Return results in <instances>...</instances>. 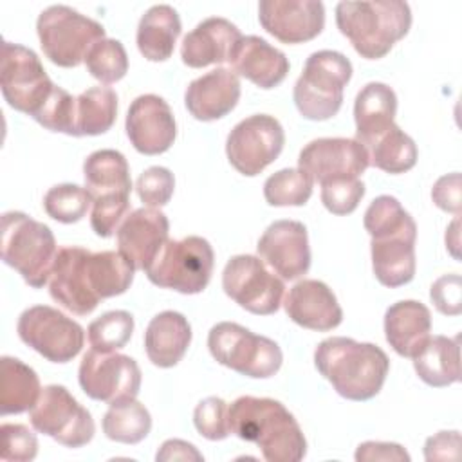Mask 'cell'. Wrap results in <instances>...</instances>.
<instances>
[{
  "mask_svg": "<svg viewBox=\"0 0 462 462\" xmlns=\"http://www.w3.org/2000/svg\"><path fill=\"white\" fill-rule=\"evenodd\" d=\"M117 117V94L110 87H90L76 97V137L101 135Z\"/></svg>",
  "mask_w": 462,
  "mask_h": 462,
  "instance_id": "836d02e7",
  "label": "cell"
},
{
  "mask_svg": "<svg viewBox=\"0 0 462 462\" xmlns=\"http://www.w3.org/2000/svg\"><path fill=\"white\" fill-rule=\"evenodd\" d=\"M85 188L94 199L112 193L130 195L132 179L125 155L112 148L92 152L83 162Z\"/></svg>",
  "mask_w": 462,
  "mask_h": 462,
  "instance_id": "1f68e13d",
  "label": "cell"
},
{
  "mask_svg": "<svg viewBox=\"0 0 462 462\" xmlns=\"http://www.w3.org/2000/svg\"><path fill=\"white\" fill-rule=\"evenodd\" d=\"M36 32L43 54L65 69L81 65L92 45L106 38L99 22L63 4L49 5L40 13Z\"/></svg>",
  "mask_w": 462,
  "mask_h": 462,
  "instance_id": "8992f818",
  "label": "cell"
},
{
  "mask_svg": "<svg viewBox=\"0 0 462 462\" xmlns=\"http://www.w3.org/2000/svg\"><path fill=\"white\" fill-rule=\"evenodd\" d=\"M316 370L348 401L375 397L390 372V359L374 343H361L345 336L323 339L314 350Z\"/></svg>",
  "mask_w": 462,
  "mask_h": 462,
  "instance_id": "7a4b0ae2",
  "label": "cell"
},
{
  "mask_svg": "<svg viewBox=\"0 0 462 462\" xmlns=\"http://www.w3.org/2000/svg\"><path fill=\"white\" fill-rule=\"evenodd\" d=\"M431 332L430 309L415 300H401L384 312V337L401 357H413Z\"/></svg>",
  "mask_w": 462,
  "mask_h": 462,
  "instance_id": "d4e9b609",
  "label": "cell"
},
{
  "mask_svg": "<svg viewBox=\"0 0 462 462\" xmlns=\"http://www.w3.org/2000/svg\"><path fill=\"white\" fill-rule=\"evenodd\" d=\"M446 247H449L451 254L458 260V217H455L451 226L446 229Z\"/></svg>",
  "mask_w": 462,
  "mask_h": 462,
  "instance_id": "db71d44e",
  "label": "cell"
},
{
  "mask_svg": "<svg viewBox=\"0 0 462 462\" xmlns=\"http://www.w3.org/2000/svg\"><path fill=\"white\" fill-rule=\"evenodd\" d=\"M365 197V184L359 177L336 179L321 184V202L332 215H350Z\"/></svg>",
  "mask_w": 462,
  "mask_h": 462,
  "instance_id": "f6af8a7d",
  "label": "cell"
},
{
  "mask_svg": "<svg viewBox=\"0 0 462 462\" xmlns=\"http://www.w3.org/2000/svg\"><path fill=\"white\" fill-rule=\"evenodd\" d=\"M415 236L372 238V269L377 282L395 289L410 283L415 276Z\"/></svg>",
  "mask_w": 462,
  "mask_h": 462,
  "instance_id": "83f0119b",
  "label": "cell"
},
{
  "mask_svg": "<svg viewBox=\"0 0 462 462\" xmlns=\"http://www.w3.org/2000/svg\"><path fill=\"white\" fill-rule=\"evenodd\" d=\"M168 235L170 222L159 208H137L123 218L116 231L117 251L135 271L146 273L162 245L170 240Z\"/></svg>",
  "mask_w": 462,
  "mask_h": 462,
  "instance_id": "d6986e66",
  "label": "cell"
},
{
  "mask_svg": "<svg viewBox=\"0 0 462 462\" xmlns=\"http://www.w3.org/2000/svg\"><path fill=\"white\" fill-rule=\"evenodd\" d=\"M366 152L368 161L374 168H379L392 175L411 170L419 157L415 141L397 125H392L383 135H379L370 146H366Z\"/></svg>",
  "mask_w": 462,
  "mask_h": 462,
  "instance_id": "d590c367",
  "label": "cell"
},
{
  "mask_svg": "<svg viewBox=\"0 0 462 462\" xmlns=\"http://www.w3.org/2000/svg\"><path fill=\"white\" fill-rule=\"evenodd\" d=\"M85 67L94 79L103 85H112L128 72V54L119 40L103 38L88 51Z\"/></svg>",
  "mask_w": 462,
  "mask_h": 462,
  "instance_id": "ab89813d",
  "label": "cell"
},
{
  "mask_svg": "<svg viewBox=\"0 0 462 462\" xmlns=\"http://www.w3.org/2000/svg\"><path fill=\"white\" fill-rule=\"evenodd\" d=\"M435 309L444 316H458L462 312V278L457 273L437 278L430 289Z\"/></svg>",
  "mask_w": 462,
  "mask_h": 462,
  "instance_id": "c3c4849f",
  "label": "cell"
},
{
  "mask_svg": "<svg viewBox=\"0 0 462 462\" xmlns=\"http://www.w3.org/2000/svg\"><path fill=\"white\" fill-rule=\"evenodd\" d=\"M54 87L32 49L13 42L2 43L0 90L11 108L32 117Z\"/></svg>",
  "mask_w": 462,
  "mask_h": 462,
  "instance_id": "8fae6325",
  "label": "cell"
},
{
  "mask_svg": "<svg viewBox=\"0 0 462 462\" xmlns=\"http://www.w3.org/2000/svg\"><path fill=\"white\" fill-rule=\"evenodd\" d=\"M134 332V316L126 310H108L96 318L88 328V343L97 352H116L123 348Z\"/></svg>",
  "mask_w": 462,
  "mask_h": 462,
  "instance_id": "60d3db41",
  "label": "cell"
},
{
  "mask_svg": "<svg viewBox=\"0 0 462 462\" xmlns=\"http://www.w3.org/2000/svg\"><path fill=\"white\" fill-rule=\"evenodd\" d=\"M31 426L65 448H81L96 433L90 411L61 384L42 388L38 402L29 411Z\"/></svg>",
  "mask_w": 462,
  "mask_h": 462,
  "instance_id": "30bf717a",
  "label": "cell"
},
{
  "mask_svg": "<svg viewBox=\"0 0 462 462\" xmlns=\"http://www.w3.org/2000/svg\"><path fill=\"white\" fill-rule=\"evenodd\" d=\"M460 173L453 171L448 175H442L437 179V182L431 188V200L433 204L446 211L453 213L455 217L460 215L462 209V197H460Z\"/></svg>",
  "mask_w": 462,
  "mask_h": 462,
  "instance_id": "681fc988",
  "label": "cell"
},
{
  "mask_svg": "<svg viewBox=\"0 0 462 462\" xmlns=\"http://www.w3.org/2000/svg\"><path fill=\"white\" fill-rule=\"evenodd\" d=\"M191 343V325L177 310H162L153 316L144 332L148 359L159 368L175 366Z\"/></svg>",
  "mask_w": 462,
  "mask_h": 462,
  "instance_id": "484cf974",
  "label": "cell"
},
{
  "mask_svg": "<svg viewBox=\"0 0 462 462\" xmlns=\"http://www.w3.org/2000/svg\"><path fill=\"white\" fill-rule=\"evenodd\" d=\"M312 179L300 168H283L267 177L263 197L269 206H305L312 195Z\"/></svg>",
  "mask_w": 462,
  "mask_h": 462,
  "instance_id": "74e56055",
  "label": "cell"
},
{
  "mask_svg": "<svg viewBox=\"0 0 462 462\" xmlns=\"http://www.w3.org/2000/svg\"><path fill=\"white\" fill-rule=\"evenodd\" d=\"M130 213V195L112 193L94 199L90 211V227L101 238H110L123 218Z\"/></svg>",
  "mask_w": 462,
  "mask_h": 462,
  "instance_id": "7bdbcfd3",
  "label": "cell"
},
{
  "mask_svg": "<svg viewBox=\"0 0 462 462\" xmlns=\"http://www.w3.org/2000/svg\"><path fill=\"white\" fill-rule=\"evenodd\" d=\"M157 462H171V460H195V462H202L204 457L202 453H199V449L180 439H168L162 442L161 449L155 455Z\"/></svg>",
  "mask_w": 462,
  "mask_h": 462,
  "instance_id": "f5cc1de1",
  "label": "cell"
},
{
  "mask_svg": "<svg viewBox=\"0 0 462 462\" xmlns=\"http://www.w3.org/2000/svg\"><path fill=\"white\" fill-rule=\"evenodd\" d=\"M2 451L0 458L5 462H29L38 453V439L25 424L5 422L0 426Z\"/></svg>",
  "mask_w": 462,
  "mask_h": 462,
  "instance_id": "7dc6e473",
  "label": "cell"
},
{
  "mask_svg": "<svg viewBox=\"0 0 462 462\" xmlns=\"http://www.w3.org/2000/svg\"><path fill=\"white\" fill-rule=\"evenodd\" d=\"M240 40L242 32L233 22L222 16H209L184 36L180 58L191 69L229 63Z\"/></svg>",
  "mask_w": 462,
  "mask_h": 462,
  "instance_id": "603a6c76",
  "label": "cell"
},
{
  "mask_svg": "<svg viewBox=\"0 0 462 462\" xmlns=\"http://www.w3.org/2000/svg\"><path fill=\"white\" fill-rule=\"evenodd\" d=\"M356 460L357 462H377V460H384V462H408L410 455L408 451L395 442H383V440H366L361 442L356 449Z\"/></svg>",
  "mask_w": 462,
  "mask_h": 462,
  "instance_id": "f907efd6",
  "label": "cell"
},
{
  "mask_svg": "<svg viewBox=\"0 0 462 462\" xmlns=\"http://www.w3.org/2000/svg\"><path fill=\"white\" fill-rule=\"evenodd\" d=\"M283 144L282 123L274 116L254 114L236 123L227 134L226 155L238 173L254 177L278 159Z\"/></svg>",
  "mask_w": 462,
  "mask_h": 462,
  "instance_id": "7c38bea8",
  "label": "cell"
},
{
  "mask_svg": "<svg viewBox=\"0 0 462 462\" xmlns=\"http://www.w3.org/2000/svg\"><path fill=\"white\" fill-rule=\"evenodd\" d=\"M240 99V78L233 69L218 67L195 78L186 92L184 105L197 121H217L227 116Z\"/></svg>",
  "mask_w": 462,
  "mask_h": 462,
  "instance_id": "7402d4cb",
  "label": "cell"
},
{
  "mask_svg": "<svg viewBox=\"0 0 462 462\" xmlns=\"http://www.w3.org/2000/svg\"><path fill=\"white\" fill-rule=\"evenodd\" d=\"M363 226L372 238L395 235L417 238L415 220L392 195H379L370 202L363 217Z\"/></svg>",
  "mask_w": 462,
  "mask_h": 462,
  "instance_id": "8d00e7d4",
  "label": "cell"
},
{
  "mask_svg": "<svg viewBox=\"0 0 462 462\" xmlns=\"http://www.w3.org/2000/svg\"><path fill=\"white\" fill-rule=\"evenodd\" d=\"M58 254L51 227L22 211L2 215V260L13 267L27 285L42 289L49 283Z\"/></svg>",
  "mask_w": 462,
  "mask_h": 462,
  "instance_id": "277c9868",
  "label": "cell"
},
{
  "mask_svg": "<svg viewBox=\"0 0 462 462\" xmlns=\"http://www.w3.org/2000/svg\"><path fill=\"white\" fill-rule=\"evenodd\" d=\"M135 189L141 202L148 208H162L173 197L175 177L164 166H150L139 175Z\"/></svg>",
  "mask_w": 462,
  "mask_h": 462,
  "instance_id": "bcb514c9",
  "label": "cell"
},
{
  "mask_svg": "<svg viewBox=\"0 0 462 462\" xmlns=\"http://www.w3.org/2000/svg\"><path fill=\"white\" fill-rule=\"evenodd\" d=\"M179 13L168 4L152 5L137 25V49L148 61H166L180 34Z\"/></svg>",
  "mask_w": 462,
  "mask_h": 462,
  "instance_id": "f546056e",
  "label": "cell"
},
{
  "mask_svg": "<svg viewBox=\"0 0 462 462\" xmlns=\"http://www.w3.org/2000/svg\"><path fill=\"white\" fill-rule=\"evenodd\" d=\"M94 202L92 193L78 184H56L43 197L45 213L61 224L79 222Z\"/></svg>",
  "mask_w": 462,
  "mask_h": 462,
  "instance_id": "f35d334b",
  "label": "cell"
},
{
  "mask_svg": "<svg viewBox=\"0 0 462 462\" xmlns=\"http://www.w3.org/2000/svg\"><path fill=\"white\" fill-rule=\"evenodd\" d=\"M370 166L368 152L357 139L319 137L305 144L298 157V168L312 182H330L336 179H354Z\"/></svg>",
  "mask_w": 462,
  "mask_h": 462,
  "instance_id": "9a60e30c",
  "label": "cell"
},
{
  "mask_svg": "<svg viewBox=\"0 0 462 462\" xmlns=\"http://www.w3.org/2000/svg\"><path fill=\"white\" fill-rule=\"evenodd\" d=\"M88 249L79 245L60 247L49 278L51 298L78 316L90 314L101 301L88 283Z\"/></svg>",
  "mask_w": 462,
  "mask_h": 462,
  "instance_id": "ffe728a7",
  "label": "cell"
},
{
  "mask_svg": "<svg viewBox=\"0 0 462 462\" xmlns=\"http://www.w3.org/2000/svg\"><path fill=\"white\" fill-rule=\"evenodd\" d=\"M213 265L211 244L202 236L189 235L180 240H168L146 269V276L157 287L180 294H199L208 287Z\"/></svg>",
  "mask_w": 462,
  "mask_h": 462,
  "instance_id": "ba28073f",
  "label": "cell"
},
{
  "mask_svg": "<svg viewBox=\"0 0 462 462\" xmlns=\"http://www.w3.org/2000/svg\"><path fill=\"white\" fill-rule=\"evenodd\" d=\"M350 78L352 63L345 54L328 49L312 52L292 90L298 112L309 121L334 117L343 105V88Z\"/></svg>",
  "mask_w": 462,
  "mask_h": 462,
  "instance_id": "5b68a950",
  "label": "cell"
},
{
  "mask_svg": "<svg viewBox=\"0 0 462 462\" xmlns=\"http://www.w3.org/2000/svg\"><path fill=\"white\" fill-rule=\"evenodd\" d=\"M78 381L90 399L114 404L137 397L141 368L130 356L90 348L79 363Z\"/></svg>",
  "mask_w": 462,
  "mask_h": 462,
  "instance_id": "5bb4252c",
  "label": "cell"
},
{
  "mask_svg": "<svg viewBox=\"0 0 462 462\" xmlns=\"http://www.w3.org/2000/svg\"><path fill=\"white\" fill-rule=\"evenodd\" d=\"M397 96L395 90L381 81L366 83L356 96L354 121L356 139L366 148L392 125H395Z\"/></svg>",
  "mask_w": 462,
  "mask_h": 462,
  "instance_id": "4316f807",
  "label": "cell"
},
{
  "mask_svg": "<svg viewBox=\"0 0 462 462\" xmlns=\"http://www.w3.org/2000/svg\"><path fill=\"white\" fill-rule=\"evenodd\" d=\"M134 265L119 251H90L87 256L88 283L99 300L126 292L134 282Z\"/></svg>",
  "mask_w": 462,
  "mask_h": 462,
  "instance_id": "d6a6232c",
  "label": "cell"
},
{
  "mask_svg": "<svg viewBox=\"0 0 462 462\" xmlns=\"http://www.w3.org/2000/svg\"><path fill=\"white\" fill-rule=\"evenodd\" d=\"M256 251L282 280H298L309 273V235L307 227L298 220L273 222L260 236Z\"/></svg>",
  "mask_w": 462,
  "mask_h": 462,
  "instance_id": "e0dca14e",
  "label": "cell"
},
{
  "mask_svg": "<svg viewBox=\"0 0 462 462\" xmlns=\"http://www.w3.org/2000/svg\"><path fill=\"white\" fill-rule=\"evenodd\" d=\"M227 402L217 395L202 399L193 410L195 430L208 440H224L229 437Z\"/></svg>",
  "mask_w": 462,
  "mask_h": 462,
  "instance_id": "ee69618b",
  "label": "cell"
},
{
  "mask_svg": "<svg viewBox=\"0 0 462 462\" xmlns=\"http://www.w3.org/2000/svg\"><path fill=\"white\" fill-rule=\"evenodd\" d=\"M222 289L247 312L269 316L280 309L285 285L265 267L260 256L235 254L222 271Z\"/></svg>",
  "mask_w": 462,
  "mask_h": 462,
  "instance_id": "4fadbf2b",
  "label": "cell"
},
{
  "mask_svg": "<svg viewBox=\"0 0 462 462\" xmlns=\"http://www.w3.org/2000/svg\"><path fill=\"white\" fill-rule=\"evenodd\" d=\"M260 25L282 43H303L325 27V5L319 0H260Z\"/></svg>",
  "mask_w": 462,
  "mask_h": 462,
  "instance_id": "ac0fdd59",
  "label": "cell"
},
{
  "mask_svg": "<svg viewBox=\"0 0 462 462\" xmlns=\"http://www.w3.org/2000/svg\"><path fill=\"white\" fill-rule=\"evenodd\" d=\"M208 348L217 363L253 379L273 377L283 363L276 341L233 321H220L211 327Z\"/></svg>",
  "mask_w": 462,
  "mask_h": 462,
  "instance_id": "52a82bcc",
  "label": "cell"
},
{
  "mask_svg": "<svg viewBox=\"0 0 462 462\" xmlns=\"http://www.w3.org/2000/svg\"><path fill=\"white\" fill-rule=\"evenodd\" d=\"M229 63L238 76L263 90L278 87L287 78L291 67L289 58L280 49L254 34L242 36Z\"/></svg>",
  "mask_w": 462,
  "mask_h": 462,
  "instance_id": "cb8c5ba5",
  "label": "cell"
},
{
  "mask_svg": "<svg viewBox=\"0 0 462 462\" xmlns=\"http://www.w3.org/2000/svg\"><path fill=\"white\" fill-rule=\"evenodd\" d=\"M40 393V379L29 365L11 356L0 359V415L31 411Z\"/></svg>",
  "mask_w": 462,
  "mask_h": 462,
  "instance_id": "4dcf8cb0",
  "label": "cell"
},
{
  "mask_svg": "<svg viewBox=\"0 0 462 462\" xmlns=\"http://www.w3.org/2000/svg\"><path fill=\"white\" fill-rule=\"evenodd\" d=\"M411 359L419 379L428 386L444 388L460 381L458 336H430Z\"/></svg>",
  "mask_w": 462,
  "mask_h": 462,
  "instance_id": "f1b7e54d",
  "label": "cell"
},
{
  "mask_svg": "<svg viewBox=\"0 0 462 462\" xmlns=\"http://www.w3.org/2000/svg\"><path fill=\"white\" fill-rule=\"evenodd\" d=\"M18 337L51 363H69L83 348L85 330L72 318L49 305L25 309L16 323Z\"/></svg>",
  "mask_w": 462,
  "mask_h": 462,
  "instance_id": "9c48e42d",
  "label": "cell"
},
{
  "mask_svg": "<svg viewBox=\"0 0 462 462\" xmlns=\"http://www.w3.org/2000/svg\"><path fill=\"white\" fill-rule=\"evenodd\" d=\"M32 119L51 132L76 137V97L56 85Z\"/></svg>",
  "mask_w": 462,
  "mask_h": 462,
  "instance_id": "b9f144b4",
  "label": "cell"
},
{
  "mask_svg": "<svg viewBox=\"0 0 462 462\" xmlns=\"http://www.w3.org/2000/svg\"><path fill=\"white\" fill-rule=\"evenodd\" d=\"M460 457V433L457 430L439 431L426 439L424 458L426 460H458Z\"/></svg>",
  "mask_w": 462,
  "mask_h": 462,
  "instance_id": "816d5d0a",
  "label": "cell"
},
{
  "mask_svg": "<svg viewBox=\"0 0 462 462\" xmlns=\"http://www.w3.org/2000/svg\"><path fill=\"white\" fill-rule=\"evenodd\" d=\"M227 420L231 433L256 444L267 462H300L307 455L305 435L280 401L242 395L227 408Z\"/></svg>",
  "mask_w": 462,
  "mask_h": 462,
  "instance_id": "6da1fadb",
  "label": "cell"
},
{
  "mask_svg": "<svg viewBox=\"0 0 462 462\" xmlns=\"http://www.w3.org/2000/svg\"><path fill=\"white\" fill-rule=\"evenodd\" d=\"M336 25L365 60L384 58L411 27V9L401 0L339 2Z\"/></svg>",
  "mask_w": 462,
  "mask_h": 462,
  "instance_id": "3957f363",
  "label": "cell"
},
{
  "mask_svg": "<svg viewBox=\"0 0 462 462\" xmlns=\"http://www.w3.org/2000/svg\"><path fill=\"white\" fill-rule=\"evenodd\" d=\"M125 130L132 146L143 155L168 152L177 137L175 116L157 94H141L130 103Z\"/></svg>",
  "mask_w": 462,
  "mask_h": 462,
  "instance_id": "2e32d148",
  "label": "cell"
},
{
  "mask_svg": "<svg viewBox=\"0 0 462 462\" xmlns=\"http://www.w3.org/2000/svg\"><path fill=\"white\" fill-rule=\"evenodd\" d=\"M101 428L106 439L121 444H139L152 430V415L137 399L110 404Z\"/></svg>",
  "mask_w": 462,
  "mask_h": 462,
  "instance_id": "e575fe53",
  "label": "cell"
},
{
  "mask_svg": "<svg viewBox=\"0 0 462 462\" xmlns=\"http://www.w3.org/2000/svg\"><path fill=\"white\" fill-rule=\"evenodd\" d=\"M283 309L291 321L316 332H328L343 321L336 294L321 280L303 278L294 283L283 300Z\"/></svg>",
  "mask_w": 462,
  "mask_h": 462,
  "instance_id": "44dd1931",
  "label": "cell"
}]
</instances>
